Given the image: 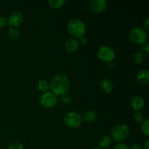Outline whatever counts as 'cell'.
I'll return each instance as SVG.
<instances>
[{
  "instance_id": "6da1fadb",
  "label": "cell",
  "mask_w": 149,
  "mask_h": 149,
  "mask_svg": "<svg viewBox=\"0 0 149 149\" xmlns=\"http://www.w3.org/2000/svg\"><path fill=\"white\" fill-rule=\"evenodd\" d=\"M69 85L70 82L68 77L63 74H59L52 79L49 84V88L52 90V93L56 96L63 95L68 93Z\"/></svg>"
},
{
  "instance_id": "7a4b0ae2",
  "label": "cell",
  "mask_w": 149,
  "mask_h": 149,
  "mask_svg": "<svg viewBox=\"0 0 149 149\" xmlns=\"http://www.w3.org/2000/svg\"><path fill=\"white\" fill-rule=\"evenodd\" d=\"M67 29L70 34L75 38H81L84 36L86 32V26L79 19H72L68 22Z\"/></svg>"
},
{
  "instance_id": "3957f363",
  "label": "cell",
  "mask_w": 149,
  "mask_h": 149,
  "mask_svg": "<svg viewBox=\"0 0 149 149\" xmlns=\"http://www.w3.org/2000/svg\"><path fill=\"white\" fill-rule=\"evenodd\" d=\"M130 133L129 127L125 124L116 125L111 132V138L116 142H122L128 137Z\"/></svg>"
},
{
  "instance_id": "277c9868",
  "label": "cell",
  "mask_w": 149,
  "mask_h": 149,
  "mask_svg": "<svg viewBox=\"0 0 149 149\" xmlns=\"http://www.w3.org/2000/svg\"><path fill=\"white\" fill-rule=\"evenodd\" d=\"M130 41L135 45H141L147 41V32L143 28L137 26L130 31L128 35Z\"/></svg>"
},
{
  "instance_id": "5b68a950",
  "label": "cell",
  "mask_w": 149,
  "mask_h": 149,
  "mask_svg": "<svg viewBox=\"0 0 149 149\" xmlns=\"http://www.w3.org/2000/svg\"><path fill=\"white\" fill-rule=\"evenodd\" d=\"M64 122L70 128H77L82 123L81 116L77 111H69L65 115Z\"/></svg>"
},
{
  "instance_id": "8992f818",
  "label": "cell",
  "mask_w": 149,
  "mask_h": 149,
  "mask_svg": "<svg viewBox=\"0 0 149 149\" xmlns=\"http://www.w3.org/2000/svg\"><path fill=\"white\" fill-rule=\"evenodd\" d=\"M97 54L99 59L103 62H111L115 58L114 50L107 45L100 47L97 50Z\"/></svg>"
},
{
  "instance_id": "52a82bcc",
  "label": "cell",
  "mask_w": 149,
  "mask_h": 149,
  "mask_svg": "<svg viewBox=\"0 0 149 149\" xmlns=\"http://www.w3.org/2000/svg\"><path fill=\"white\" fill-rule=\"evenodd\" d=\"M58 98L52 92H47L42 94L40 97V104L45 109H51L56 105Z\"/></svg>"
},
{
  "instance_id": "ba28073f",
  "label": "cell",
  "mask_w": 149,
  "mask_h": 149,
  "mask_svg": "<svg viewBox=\"0 0 149 149\" xmlns=\"http://www.w3.org/2000/svg\"><path fill=\"white\" fill-rule=\"evenodd\" d=\"M23 21V15L20 12L15 11L12 13L8 17L7 23L11 27L16 28L20 26Z\"/></svg>"
},
{
  "instance_id": "9c48e42d",
  "label": "cell",
  "mask_w": 149,
  "mask_h": 149,
  "mask_svg": "<svg viewBox=\"0 0 149 149\" xmlns=\"http://www.w3.org/2000/svg\"><path fill=\"white\" fill-rule=\"evenodd\" d=\"M107 1L106 0H92L90 2V8L96 13H102L106 9Z\"/></svg>"
},
{
  "instance_id": "30bf717a",
  "label": "cell",
  "mask_w": 149,
  "mask_h": 149,
  "mask_svg": "<svg viewBox=\"0 0 149 149\" xmlns=\"http://www.w3.org/2000/svg\"><path fill=\"white\" fill-rule=\"evenodd\" d=\"M131 106L135 111H140L145 106V100L141 95H135L131 100Z\"/></svg>"
},
{
  "instance_id": "8fae6325",
  "label": "cell",
  "mask_w": 149,
  "mask_h": 149,
  "mask_svg": "<svg viewBox=\"0 0 149 149\" xmlns=\"http://www.w3.org/2000/svg\"><path fill=\"white\" fill-rule=\"evenodd\" d=\"M136 79L140 84H148L149 83V71L147 68L141 70L136 75Z\"/></svg>"
},
{
  "instance_id": "7c38bea8",
  "label": "cell",
  "mask_w": 149,
  "mask_h": 149,
  "mask_svg": "<svg viewBox=\"0 0 149 149\" xmlns=\"http://www.w3.org/2000/svg\"><path fill=\"white\" fill-rule=\"evenodd\" d=\"M79 46V41L77 39H74V38L68 39L65 44V50L68 52H76L78 49Z\"/></svg>"
},
{
  "instance_id": "4fadbf2b",
  "label": "cell",
  "mask_w": 149,
  "mask_h": 149,
  "mask_svg": "<svg viewBox=\"0 0 149 149\" xmlns=\"http://www.w3.org/2000/svg\"><path fill=\"white\" fill-rule=\"evenodd\" d=\"M98 115H97V112L95 111H87L84 113L81 118H82V121L87 122V123H93V122H95L97 119Z\"/></svg>"
},
{
  "instance_id": "5bb4252c",
  "label": "cell",
  "mask_w": 149,
  "mask_h": 149,
  "mask_svg": "<svg viewBox=\"0 0 149 149\" xmlns=\"http://www.w3.org/2000/svg\"><path fill=\"white\" fill-rule=\"evenodd\" d=\"M100 89H101L103 93H106V94H110L113 91V84H112L110 80L107 79H104L100 82Z\"/></svg>"
},
{
  "instance_id": "9a60e30c",
  "label": "cell",
  "mask_w": 149,
  "mask_h": 149,
  "mask_svg": "<svg viewBox=\"0 0 149 149\" xmlns=\"http://www.w3.org/2000/svg\"><path fill=\"white\" fill-rule=\"evenodd\" d=\"M146 59V55L145 52L141 50L137 51L134 55V60H135V63L139 64V65L143 63Z\"/></svg>"
},
{
  "instance_id": "2e32d148",
  "label": "cell",
  "mask_w": 149,
  "mask_h": 149,
  "mask_svg": "<svg viewBox=\"0 0 149 149\" xmlns=\"http://www.w3.org/2000/svg\"><path fill=\"white\" fill-rule=\"evenodd\" d=\"M38 89L42 93H47L49 90V83L46 79H40L38 81Z\"/></svg>"
},
{
  "instance_id": "e0dca14e",
  "label": "cell",
  "mask_w": 149,
  "mask_h": 149,
  "mask_svg": "<svg viewBox=\"0 0 149 149\" xmlns=\"http://www.w3.org/2000/svg\"><path fill=\"white\" fill-rule=\"evenodd\" d=\"M111 144V138L109 136H102L98 141V145L100 146V148L104 149L108 148Z\"/></svg>"
},
{
  "instance_id": "ac0fdd59",
  "label": "cell",
  "mask_w": 149,
  "mask_h": 149,
  "mask_svg": "<svg viewBox=\"0 0 149 149\" xmlns=\"http://www.w3.org/2000/svg\"><path fill=\"white\" fill-rule=\"evenodd\" d=\"M48 4L53 9H59L65 4V0H48Z\"/></svg>"
},
{
  "instance_id": "d6986e66",
  "label": "cell",
  "mask_w": 149,
  "mask_h": 149,
  "mask_svg": "<svg viewBox=\"0 0 149 149\" xmlns=\"http://www.w3.org/2000/svg\"><path fill=\"white\" fill-rule=\"evenodd\" d=\"M7 33H8L9 37L11 39H13V40H16V39H18L20 37V31L17 30L16 28H10L8 29V31H7Z\"/></svg>"
},
{
  "instance_id": "ffe728a7",
  "label": "cell",
  "mask_w": 149,
  "mask_h": 149,
  "mask_svg": "<svg viewBox=\"0 0 149 149\" xmlns=\"http://www.w3.org/2000/svg\"><path fill=\"white\" fill-rule=\"evenodd\" d=\"M141 130L146 136H149V119H146L141 123Z\"/></svg>"
},
{
  "instance_id": "44dd1931",
  "label": "cell",
  "mask_w": 149,
  "mask_h": 149,
  "mask_svg": "<svg viewBox=\"0 0 149 149\" xmlns=\"http://www.w3.org/2000/svg\"><path fill=\"white\" fill-rule=\"evenodd\" d=\"M134 119L137 123H142L144 121V115L141 111H137L134 115Z\"/></svg>"
},
{
  "instance_id": "7402d4cb",
  "label": "cell",
  "mask_w": 149,
  "mask_h": 149,
  "mask_svg": "<svg viewBox=\"0 0 149 149\" xmlns=\"http://www.w3.org/2000/svg\"><path fill=\"white\" fill-rule=\"evenodd\" d=\"M71 100H72L71 96L69 94H68V93L62 95V97H61V101L65 105L70 104L71 103Z\"/></svg>"
},
{
  "instance_id": "603a6c76",
  "label": "cell",
  "mask_w": 149,
  "mask_h": 149,
  "mask_svg": "<svg viewBox=\"0 0 149 149\" xmlns=\"http://www.w3.org/2000/svg\"><path fill=\"white\" fill-rule=\"evenodd\" d=\"M140 49L141 51L144 52H146L147 55L149 54V44L148 41H146L144 43L141 44V46H140Z\"/></svg>"
},
{
  "instance_id": "cb8c5ba5",
  "label": "cell",
  "mask_w": 149,
  "mask_h": 149,
  "mask_svg": "<svg viewBox=\"0 0 149 149\" xmlns=\"http://www.w3.org/2000/svg\"><path fill=\"white\" fill-rule=\"evenodd\" d=\"M8 149H23V146L20 143L15 142L9 146Z\"/></svg>"
},
{
  "instance_id": "d4e9b609",
  "label": "cell",
  "mask_w": 149,
  "mask_h": 149,
  "mask_svg": "<svg viewBox=\"0 0 149 149\" xmlns=\"http://www.w3.org/2000/svg\"><path fill=\"white\" fill-rule=\"evenodd\" d=\"M7 23V20L4 16L0 15V29H3L4 27H5Z\"/></svg>"
},
{
  "instance_id": "484cf974",
  "label": "cell",
  "mask_w": 149,
  "mask_h": 149,
  "mask_svg": "<svg viewBox=\"0 0 149 149\" xmlns=\"http://www.w3.org/2000/svg\"><path fill=\"white\" fill-rule=\"evenodd\" d=\"M113 149H129V148H128V146L125 143H120L115 146Z\"/></svg>"
},
{
  "instance_id": "4316f807",
  "label": "cell",
  "mask_w": 149,
  "mask_h": 149,
  "mask_svg": "<svg viewBox=\"0 0 149 149\" xmlns=\"http://www.w3.org/2000/svg\"><path fill=\"white\" fill-rule=\"evenodd\" d=\"M79 43L81 44V45H87V39L85 37V36H82V37L79 38Z\"/></svg>"
},
{
  "instance_id": "83f0119b",
  "label": "cell",
  "mask_w": 149,
  "mask_h": 149,
  "mask_svg": "<svg viewBox=\"0 0 149 149\" xmlns=\"http://www.w3.org/2000/svg\"><path fill=\"white\" fill-rule=\"evenodd\" d=\"M130 149H143V146L140 143H134L131 146Z\"/></svg>"
},
{
  "instance_id": "f1b7e54d",
  "label": "cell",
  "mask_w": 149,
  "mask_h": 149,
  "mask_svg": "<svg viewBox=\"0 0 149 149\" xmlns=\"http://www.w3.org/2000/svg\"><path fill=\"white\" fill-rule=\"evenodd\" d=\"M144 26H145V30L148 31L149 30V17H148L146 19L145 23H144Z\"/></svg>"
},
{
  "instance_id": "f546056e",
  "label": "cell",
  "mask_w": 149,
  "mask_h": 149,
  "mask_svg": "<svg viewBox=\"0 0 149 149\" xmlns=\"http://www.w3.org/2000/svg\"><path fill=\"white\" fill-rule=\"evenodd\" d=\"M144 149H149V140H146L144 143Z\"/></svg>"
},
{
  "instance_id": "4dcf8cb0",
  "label": "cell",
  "mask_w": 149,
  "mask_h": 149,
  "mask_svg": "<svg viewBox=\"0 0 149 149\" xmlns=\"http://www.w3.org/2000/svg\"><path fill=\"white\" fill-rule=\"evenodd\" d=\"M91 149H103V148H100V147H93V148H92Z\"/></svg>"
}]
</instances>
